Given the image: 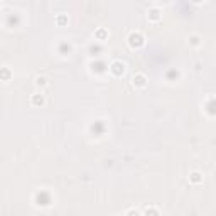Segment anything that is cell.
<instances>
[{
	"label": "cell",
	"mask_w": 216,
	"mask_h": 216,
	"mask_svg": "<svg viewBox=\"0 0 216 216\" xmlns=\"http://www.w3.org/2000/svg\"><path fill=\"white\" fill-rule=\"evenodd\" d=\"M137 83L138 86H144L145 84V76L144 74H137V76H133V84Z\"/></svg>",
	"instance_id": "obj_1"
},
{
	"label": "cell",
	"mask_w": 216,
	"mask_h": 216,
	"mask_svg": "<svg viewBox=\"0 0 216 216\" xmlns=\"http://www.w3.org/2000/svg\"><path fill=\"white\" fill-rule=\"evenodd\" d=\"M193 179H194V181H201V177H199L198 172H194V174H193Z\"/></svg>",
	"instance_id": "obj_3"
},
{
	"label": "cell",
	"mask_w": 216,
	"mask_h": 216,
	"mask_svg": "<svg viewBox=\"0 0 216 216\" xmlns=\"http://www.w3.org/2000/svg\"><path fill=\"white\" fill-rule=\"evenodd\" d=\"M46 81H48V79L44 78V76H41V78H36V84H37V86H44V84H46Z\"/></svg>",
	"instance_id": "obj_2"
}]
</instances>
